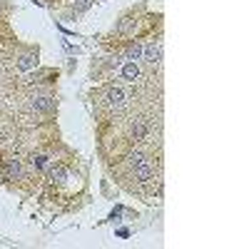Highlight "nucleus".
Wrapping results in <instances>:
<instances>
[{
	"label": "nucleus",
	"mask_w": 249,
	"mask_h": 249,
	"mask_svg": "<svg viewBox=\"0 0 249 249\" xmlns=\"http://www.w3.org/2000/svg\"><path fill=\"white\" fill-rule=\"evenodd\" d=\"M122 75L132 80V77H137V75H140V70H137L135 65H124V70H122Z\"/></svg>",
	"instance_id": "nucleus-10"
},
{
	"label": "nucleus",
	"mask_w": 249,
	"mask_h": 249,
	"mask_svg": "<svg viewBox=\"0 0 249 249\" xmlns=\"http://www.w3.org/2000/svg\"><path fill=\"white\" fill-rule=\"evenodd\" d=\"M127 57H130V60H137V57H142V45H140V43H132V45H127Z\"/></svg>",
	"instance_id": "nucleus-9"
},
{
	"label": "nucleus",
	"mask_w": 249,
	"mask_h": 249,
	"mask_svg": "<svg viewBox=\"0 0 249 249\" xmlns=\"http://www.w3.org/2000/svg\"><path fill=\"white\" fill-rule=\"evenodd\" d=\"M144 157H142V152H130V167H135V164H140Z\"/></svg>",
	"instance_id": "nucleus-11"
},
{
	"label": "nucleus",
	"mask_w": 249,
	"mask_h": 249,
	"mask_svg": "<svg viewBox=\"0 0 249 249\" xmlns=\"http://www.w3.org/2000/svg\"><path fill=\"white\" fill-rule=\"evenodd\" d=\"M48 172H50V179L53 182H65L68 179V167H65V164H60V162L48 164Z\"/></svg>",
	"instance_id": "nucleus-3"
},
{
	"label": "nucleus",
	"mask_w": 249,
	"mask_h": 249,
	"mask_svg": "<svg viewBox=\"0 0 249 249\" xmlns=\"http://www.w3.org/2000/svg\"><path fill=\"white\" fill-rule=\"evenodd\" d=\"M105 97H107V105L110 107H122L124 102H127V92H124L122 88H110Z\"/></svg>",
	"instance_id": "nucleus-2"
},
{
	"label": "nucleus",
	"mask_w": 249,
	"mask_h": 249,
	"mask_svg": "<svg viewBox=\"0 0 249 249\" xmlns=\"http://www.w3.org/2000/svg\"><path fill=\"white\" fill-rule=\"evenodd\" d=\"M90 3H92V0H77V8H80V10H88Z\"/></svg>",
	"instance_id": "nucleus-12"
},
{
	"label": "nucleus",
	"mask_w": 249,
	"mask_h": 249,
	"mask_svg": "<svg viewBox=\"0 0 249 249\" xmlns=\"http://www.w3.org/2000/svg\"><path fill=\"white\" fill-rule=\"evenodd\" d=\"M132 175H135L137 182H150L152 175H155V167H152L147 160H142L140 164H135V167H132Z\"/></svg>",
	"instance_id": "nucleus-1"
},
{
	"label": "nucleus",
	"mask_w": 249,
	"mask_h": 249,
	"mask_svg": "<svg viewBox=\"0 0 249 249\" xmlns=\"http://www.w3.org/2000/svg\"><path fill=\"white\" fill-rule=\"evenodd\" d=\"M33 105H35L37 110H53V107H55V100H53V97H35Z\"/></svg>",
	"instance_id": "nucleus-8"
},
{
	"label": "nucleus",
	"mask_w": 249,
	"mask_h": 249,
	"mask_svg": "<svg viewBox=\"0 0 249 249\" xmlns=\"http://www.w3.org/2000/svg\"><path fill=\"white\" fill-rule=\"evenodd\" d=\"M142 55L147 57L150 62H157V60H160V45H155V43L144 45V48H142Z\"/></svg>",
	"instance_id": "nucleus-7"
},
{
	"label": "nucleus",
	"mask_w": 249,
	"mask_h": 249,
	"mask_svg": "<svg viewBox=\"0 0 249 249\" xmlns=\"http://www.w3.org/2000/svg\"><path fill=\"white\" fill-rule=\"evenodd\" d=\"M132 137L135 140H144V137H147V122H144V120H135L132 122Z\"/></svg>",
	"instance_id": "nucleus-6"
},
{
	"label": "nucleus",
	"mask_w": 249,
	"mask_h": 249,
	"mask_svg": "<svg viewBox=\"0 0 249 249\" xmlns=\"http://www.w3.org/2000/svg\"><path fill=\"white\" fill-rule=\"evenodd\" d=\"M20 175H23V164H20V160H10L5 164V170H3V179H18Z\"/></svg>",
	"instance_id": "nucleus-4"
},
{
	"label": "nucleus",
	"mask_w": 249,
	"mask_h": 249,
	"mask_svg": "<svg viewBox=\"0 0 249 249\" xmlns=\"http://www.w3.org/2000/svg\"><path fill=\"white\" fill-rule=\"evenodd\" d=\"M35 65H37V53H35V50L20 55V60H18V68H20V70H30V68H35Z\"/></svg>",
	"instance_id": "nucleus-5"
}]
</instances>
